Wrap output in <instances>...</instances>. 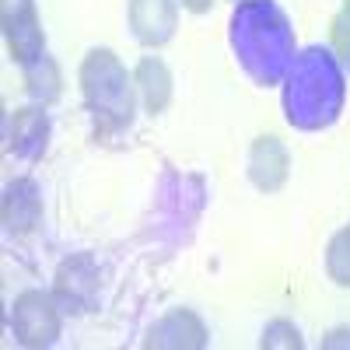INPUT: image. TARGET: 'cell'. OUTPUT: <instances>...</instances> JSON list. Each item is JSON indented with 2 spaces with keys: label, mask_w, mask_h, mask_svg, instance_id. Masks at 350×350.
Masks as SVG:
<instances>
[{
  "label": "cell",
  "mask_w": 350,
  "mask_h": 350,
  "mask_svg": "<svg viewBox=\"0 0 350 350\" xmlns=\"http://www.w3.org/2000/svg\"><path fill=\"white\" fill-rule=\"evenodd\" d=\"M49 148V112L46 105H21L8 120V154L18 161H39Z\"/></svg>",
  "instance_id": "ba28073f"
},
{
  "label": "cell",
  "mask_w": 350,
  "mask_h": 350,
  "mask_svg": "<svg viewBox=\"0 0 350 350\" xmlns=\"http://www.w3.org/2000/svg\"><path fill=\"white\" fill-rule=\"evenodd\" d=\"M326 273L333 284L350 287V224L340 228L326 245Z\"/></svg>",
  "instance_id": "5bb4252c"
},
{
  "label": "cell",
  "mask_w": 350,
  "mask_h": 350,
  "mask_svg": "<svg viewBox=\"0 0 350 350\" xmlns=\"http://www.w3.org/2000/svg\"><path fill=\"white\" fill-rule=\"evenodd\" d=\"M347 105V70L326 46H308L284 77V120L301 130H329Z\"/></svg>",
  "instance_id": "7a4b0ae2"
},
{
  "label": "cell",
  "mask_w": 350,
  "mask_h": 350,
  "mask_svg": "<svg viewBox=\"0 0 350 350\" xmlns=\"http://www.w3.org/2000/svg\"><path fill=\"white\" fill-rule=\"evenodd\" d=\"M340 14H343V18H350V0H343V8H340Z\"/></svg>",
  "instance_id": "d6986e66"
},
{
  "label": "cell",
  "mask_w": 350,
  "mask_h": 350,
  "mask_svg": "<svg viewBox=\"0 0 350 350\" xmlns=\"http://www.w3.org/2000/svg\"><path fill=\"white\" fill-rule=\"evenodd\" d=\"M287 175H291V154L284 148V140L273 133L256 137L249 148V183L259 193H277L284 189Z\"/></svg>",
  "instance_id": "30bf717a"
},
{
  "label": "cell",
  "mask_w": 350,
  "mask_h": 350,
  "mask_svg": "<svg viewBox=\"0 0 350 350\" xmlns=\"http://www.w3.org/2000/svg\"><path fill=\"white\" fill-rule=\"evenodd\" d=\"M235 4H239V0H235Z\"/></svg>",
  "instance_id": "ffe728a7"
},
{
  "label": "cell",
  "mask_w": 350,
  "mask_h": 350,
  "mask_svg": "<svg viewBox=\"0 0 350 350\" xmlns=\"http://www.w3.org/2000/svg\"><path fill=\"white\" fill-rule=\"evenodd\" d=\"M329 49L340 60V67L350 74V18L336 14L333 18V28H329Z\"/></svg>",
  "instance_id": "2e32d148"
},
{
  "label": "cell",
  "mask_w": 350,
  "mask_h": 350,
  "mask_svg": "<svg viewBox=\"0 0 350 350\" xmlns=\"http://www.w3.org/2000/svg\"><path fill=\"white\" fill-rule=\"evenodd\" d=\"M323 347H326V350H333V347H350V329H333V333L323 340Z\"/></svg>",
  "instance_id": "e0dca14e"
},
{
  "label": "cell",
  "mask_w": 350,
  "mask_h": 350,
  "mask_svg": "<svg viewBox=\"0 0 350 350\" xmlns=\"http://www.w3.org/2000/svg\"><path fill=\"white\" fill-rule=\"evenodd\" d=\"M207 343H211L207 326L193 308L165 312L148 329V340H144V347H158V350H203Z\"/></svg>",
  "instance_id": "9c48e42d"
},
{
  "label": "cell",
  "mask_w": 350,
  "mask_h": 350,
  "mask_svg": "<svg viewBox=\"0 0 350 350\" xmlns=\"http://www.w3.org/2000/svg\"><path fill=\"white\" fill-rule=\"evenodd\" d=\"M21 74H25V92H28V98H32L36 105H53L56 98L64 95V74H60V64H56L49 53L36 56L32 64H25Z\"/></svg>",
  "instance_id": "4fadbf2b"
},
{
  "label": "cell",
  "mask_w": 350,
  "mask_h": 350,
  "mask_svg": "<svg viewBox=\"0 0 350 350\" xmlns=\"http://www.w3.org/2000/svg\"><path fill=\"white\" fill-rule=\"evenodd\" d=\"M179 4H183L186 11H193V14H207L214 0H179Z\"/></svg>",
  "instance_id": "ac0fdd59"
},
{
  "label": "cell",
  "mask_w": 350,
  "mask_h": 350,
  "mask_svg": "<svg viewBox=\"0 0 350 350\" xmlns=\"http://www.w3.org/2000/svg\"><path fill=\"white\" fill-rule=\"evenodd\" d=\"M98 291V280H95V267L88 256H77V259H67L60 273H56V301H60L64 312H84L92 305Z\"/></svg>",
  "instance_id": "8fae6325"
},
{
  "label": "cell",
  "mask_w": 350,
  "mask_h": 350,
  "mask_svg": "<svg viewBox=\"0 0 350 350\" xmlns=\"http://www.w3.org/2000/svg\"><path fill=\"white\" fill-rule=\"evenodd\" d=\"M228 42L239 67L259 84H284L298 56L295 25L277 0H239L228 21Z\"/></svg>",
  "instance_id": "6da1fadb"
},
{
  "label": "cell",
  "mask_w": 350,
  "mask_h": 350,
  "mask_svg": "<svg viewBox=\"0 0 350 350\" xmlns=\"http://www.w3.org/2000/svg\"><path fill=\"white\" fill-rule=\"evenodd\" d=\"M259 347L262 350H301L305 340H301V329L295 323H287V319H273V323H267V329H262Z\"/></svg>",
  "instance_id": "9a60e30c"
},
{
  "label": "cell",
  "mask_w": 350,
  "mask_h": 350,
  "mask_svg": "<svg viewBox=\"0 0 350 350\" xmlns=\"http://www.w3.org/2000/svg\"><path fill=\"white\" fill-rule=\"evenodd\" d=\"M0 28H4L8 53L18 67L46 53V28L36 11V0H0Z\"/></svg>",
  "instance_id": "5b68a950"
},
{
  "label": "cell",
  "mask_w": 350,
  "mask_h": 350,
  "mask_svg": "<svg viewBox=\"0 0 350 350\" xmlns=\"http://www.w3.org/2000/svg\"><path fill=\"white\" fill-rule=\"evenodd\" d=\"M133 84H137V98L151 116L165 112L172 102V70L161 56H144L133 70Z\"/></svg>",
  "instance_id": "7c38bea8"
},
{
  "label": "cell",
  "mask_w": 350,
  "mask_h": 350,
  "mask_svg": "<svg viewBox=\"0 0 350 350\" xmlns=\"http://www.w3.org/2000/svg\"><path fill=\"white\" fill-rule=\"evenodd\" d=\"M81 95L105 130H123L137 112V84L133 74L112 49H92L81 60Z\"/></svg>",
  "instance_id": "3957f363"
},
{
  "label": "cell",
  "mask_w": 350,
  "mask_h": 350,
  "mask_svg": "<svg viewBox=\"0 0 350 350\" xmlns=\"http://www.w3.org/2000/svg\"><path fill=\"white\" fill-rule=\"evenodd\" d=\"M130 32L140 46L158 49L175 39L179 28V0H130L126 4Z\"/></svg>",
  "instance_id": "8992f818"
},
{
  "label": "cell",
  "mask_w": 350,
  "mask_h": 350,
  "mask_svg": "<svg viewBox=\"0 0 350 350\" xmlns=\"http://www.w3.org/2000/svg\"><path fill=\"white\" fill-rule=\"evenodd\" d=\"M8 326H11V333L21 347H32V350L53 347L64 333V308L56 301V295H46L39 287H28L14 298Z\"/></svg>",
  "instance_id": "277c9868"
},
{
  "label": "cell",
  "mask_w": 350,
  "mask_h": 350,
  "mask_svg": "<svg viewBox=\"0 0 350 350\" xmlns=\"http://www.w3.org/2000/svg\"><path fill=\"white\" fill-rule=\"evenodd\" d=\"M4 231L11 239H25L42 224V189L32 175H18L4 189Z\"/></svg>",
  "instance_id": "52a82bcc"
}]
</instances>
